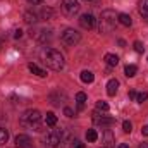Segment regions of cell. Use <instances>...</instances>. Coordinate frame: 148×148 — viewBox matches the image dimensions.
Wrapping results in <instances>:
<instances>
[{
    "mask_svg": "<svg viewBox=\"0 0 148 148\" xmlns=\"http://www.w3.org/2000/svg\"><path fill=\"white\" fill-rule=\"evenodd\" d=\"M28 69H29V71H31L33 74H36V76H40V77H45V76H47V71H43L41 67H38L36 64H33V62H31V64L28 66Z\"/></svg>",
    "mask_w": 148,
    "mask_h": 148,
    "instance_id": "14",
    "label": "cell"
},
{
    "mask_svg": "<svg viewBox=\"0 0 148 148\" xmlns=\"http://www.w3.org/2000/svg\"><path fill=\"white\" fill-rule=\"evenodd\" d=\"M29 3H33V5H38V3H43V0H28Z\"/></svg>",
    "mask_w": 148,
    "mask_h": 148,
    "instance_id": "31",
    "label": "cell"
},
{
    "mask_svg": "<svg viewBox=\"0 0 148 148\" xmlns=\"http://www.w3.org/2000/svg\"><path fill=\"white\" fill-rule=\"evenodd\" d=\"M7 140H9V131H7V129H3V127H0V147H2V145H5V143H7Z\"/></svg>",
    "mask_w": 148,
    "mask_h": 148,
    "instance_id": "20",
    "label": "cell"
},
{
    "mask_svg": "<svg viewBox=\"0 0 148 148\" xmlns=\"http://www.w3.org/2000/svg\"><path fill=\"white\" fill-rule=\"evenodd\" d=\"M117 21H119L122 26H126V28H129V26L133 24V19H131V16H129V14H124V12L117 14Z\"/></svg>",
    "mask_w": 148,
    "mask_h": 148,
    "instance_id": "11",
    "label": "cell"
},
{
    "mask_svg": "<svg viewBox=\"0 0 148 148\" xmlns=\"http://www.w3.org/2000/svg\"><path fill=\"white\" fill-rule=\"evenodd\" d=\"M124 73H126L127 77H133V76H136V73H138V67H136L134 64H127L126 69H124Z\"/></svg>",
    "mask_w": 148,
    "mask_h": 148,
    "instance_id": "18",
    "label": "cell"
},
{
    "mask_svg": "<svg viewBox=\"0 0 148 148\" xmlns=\"http://www.w3.org/2000/svg\"><path fill=\"white\" fill-rule=\"evenodd\" d=\"M45 124L50 126V127H53V126L57 124V115H55L53 112H47V115H45Z\"/></svg>",
    "mask_w": 148,
    "mask_h": 148,
    "instance_id": "12",
    "label": "cell"
},
{
    "mask_svg": "<svg viewBox=\"0 0 148 148\" xmlns=\"http://www.w3.org/2000/svg\"><path fill=\"white\" fill-rule=\"evenodd\" d=\"M86 140L91 141V143L97 141V140H98V133H97L95 129H88V131H86Z\"/></svg>",
    "mask_w": 148,
    "mask_h": 148,
    "instance_id": "19",
    "label": "cell"
},
{
    "mask_svg": "<svg viewBox=\"0 0 148 148\" xmlns=\"http://www.w3.org/2000/svg\"><path fill=\"white\" fill-rule=\"evenodd\" d=\"M109 103L107 102H103V100H100V102H97V110H102V112H109Z\"/></svg>",
    "mask_w": 148,
    "mask_h": 148,
    "instance_id": "23",
    "label": "cell"
},
{
    "mask_svg": "<svg viewBox=\"0 0 148 148\" xmlns=\"http://www.w3.org/2000/svg\"><path fill=\"white\" fill-rule=\"evenodd\" d=\"M60 38H62V41H64L67 47H74V45H77V43L81 41V33H77L73 28H67V29L62 33Z\"/></svg>",
    "mask_w": 148,
    "mask_h": 148,
    "instance_id": "4",
    "label": "cell"
},
{
    "mask_svg": "<svg viewBox=\"0 0 148 148\" xmlns=\"http://www.w3.org/2000/svg\"><path fill=\"white\" fill-rule=\"evenodd\" d=\"M105 62H107V66L115 67V66L119 64V57H117L115 53H107V55H105Z\"/></svg>",
    "mask_w": 148,
    "mask_h": 148,
    "instance_id": "15",
    "label": "cell"
},
{
    "mask_svg": "<svg viewBox=\"0 0 148 148\" xmlns=\"http://www.w3.org/2000/svg\"><path fill=\"white\" fill-rule=\"evenodd\" d=\"M117 90H119V81H117V79H110V81L107 83V95H109V97H114V95L117 93Z\"/></svg>",
    "mask_w": 148,
    "mask_h": 148,
    "instance_id": "10",
    "label": "cell"
},
{
    "mask_svg": "<svg viewBox=\"0 0 148 148\" xmlns=\"http://www.w3.org/2000/svg\"><path fill=\"white\" fill-rule=\"evenodd\" d=\"M102 148H105V147H102Z\"/></svg>",
    "mask_w": 148,
    "mask_h": 148,
    "instance_id": "37",
    "label": "cell"
},
{
    "mask_svg": "<svg viewBox=\"0 0 148 148\" xmlns=\"http://www.w3.org/2000/svg\"><path fill=\"white\" fill-rule=\"evenodd\" d=\"M40 33H41V35H38V40H40V41H47V40L52 38V31H50V29H48V31H47V29H41Z\"/></svg>",
    "mask_w": 148,
    "mask_h": 148,
    "instance_id": "21",
    "label": "cell"
},
{
    "mask_svg": "<svg viewBox=\"0 0 148 148\" xmlns=\"http://www.w3.org/2000/svg\"><path fill=\"white\" fill-rule=\"evenodd\" d=\"M43 62L47 64V67H50L52 71H62L64 69V55L55 50V48H48L43 55Z\"/></svg>",
    "mask_w": 148,
    "mask_h": 148,
    "instance_id": "2",
    "label": "cell"
},
{
    "mask_svg": "<svg viewBox=\"0 0 148 148\" xmlns=\"http://www.w3.org/2000/svg\"><path fill=\"white\" fill-rule=\"evenodd\" d=\"M119 21H117V14L110 10V9H107V10H103L102 14H100V17H98V31L102 33V35H107V33H112L114 29H115V24H117Z\"/></svg>",
    "mask_w": 148,
    "mask_h": 148,
    "instance_id": "1",
    "label": "cell"
},
{
    "mask_svg": "<svg viewBox=\"0 0 148 148\" xmlns=\"http://www.w3.org/2000/svg\"><path fill=\"white\" fill-rule=\"evenodd\" d=\"M81 81L90 84V83L95 81V74L91 73V71H83V73H81Z\"/></svg>",
    "mask_w": 148,
    "mask_h": 148,
    "instance_id": "16",
    "label": "cell"
},
{
    "mask_svg": "<svg viewBox=\"0 0 148 148\" xmlns=\"http://www.w3.org/2000/svg\"><path fill=\"white\" fill-rule=\"evenodd\" d=\"M79 2L77 0H62V12L67 16V17H73L79 12Z\"/></svg>",
    "mask_w": 148,
    "mask_h": 148,
    "instance_id": "5",
    "label": "cell"
},
{
    "mask_svg": "<svg viewBox=\"0 0 148 148\" xmlns=\"http://www.w3.org/2000/svg\"><path fill=\"white\" fill-rule=\"evenodd\" d=\"M64 114H66L67 117H74V112H73V109H69V107H66V109H64Z\"/></svg>",
    "mask_w": 148,
    "mask_h": 148,
    "instance_id": "28",
    "label": "cell"
},
{
    "mask_svg": "<svg viewBox=\"0 0 148 148\" xmlns=\"http://www.w3.org/2000/svg\"><path fill=\"white\" fill-rule=\"evenodd\" d=\"M74 148H86V147H84L83 143H77V141H76V147H74Z\"/></svg>",
    "mask_w": 148,
    "mask_h": 148,
    "instance_id": "34",
    "label": "cell"
},
{
    "mask_svg": "<svg viewBox=\"0 0 148 148\" xmlns=\"http://www.w3.org/2000/svg\"><path fill=\"white\" fill-rule=\"evenodd\" d=\"M117 148H129V145H127V143H121Z\"/></svg>",
    "mask_w": 148,
    "mask_h": 148,
    "instance_id": "33",
    "label": "cell"
},
{
    "mask_svg": "<svg viewBox=\"0 0 148 148\" xmlns=\"http://www.w3.org/2000/svg\"><path fill=\"white\" fill-rule=\"evenodd\" d=\"M62 143V133L60 131H52L47 138H45V147L47 148H59Z\"/></svg>",
    "mask_w": 148,
    "mask_h": 148,
    "instance_id": "6",
    "label": "cell"
},
{
    "mask_svg": "<svg viewBox=\"0 0 148 148\" xmlns=\"http://www.w3.org/2000/svg\"><path fill=\"white\" fill-rule=\"evenodd\" d=\"M138 148H148V143H141V145H140Z\"/></svg>",
    "mask_w": 148,
    "mask_h": 148,
    "instance_id": "35",
    "label": "cell"
},
{
    "mask_svg": "<svg viewBox=\"0 0 148 148\" xmlns=\"http://www.w3.org/2000/svg\"><path fill=\"white\" fill-rule=\"evenodd\" d=\"M141 133H143V136H148V124H147V126H143Z\"/></svg>",
    "mask_w": 148,
    "mask_h": 148,
    "instance_id": "30",
    "label": "cell"
},
{
    "mask_svg": "<svg viewBox=\"0 0 148 148\" xmlns=\"http://www.w3.org/2000/svg\"><path fill=\"white\" fill-rule=\"evenodd\" d=\"M138 9H140V14H141V16L148 21V0H140Z\"/></svg>",
    "mask_w": 148,
    "mask_h": 148,
    "instance_id": "13",
    "label": "cell"
},
{
    "mask_svg": "<svg viewBox=\"0 0 148 148\" xmlns=\"http://www.w3.org/2000/svg\"><path fill=\"white\" fill-rule=\"evenodd\" d=\"M14 141H16V147L17 148H31L33 147V141H31V138L28 134H17Z\"/></svg>",
    "mask_w": 148,
    "mask_h": 148,
    "instance_id": "8",
    "label": "cell"
},
{
    "mask_svg": "<svg viewBox=\"0 0 148 148\" xmlns=\"http://www.w3.org/2000/svg\"><path fill=\"white\" fill-rule=\"evenodd\" d=\"M133 47H134V50H136L138 53H143V52H145V45H143L141 41H134Z\"/></svg>",
    "mask_w": 148,
    "mask_h": 148,
    "instance_id": "24",
    "label": "cell"
},
{
    "mask_svg": "<svg viewBox=\"0 0 148 148\" xmlns=\"http://www.w3.org/2000/svg\"><path fill=\"white\" fill-rule=\"evenodd\" d=\"M122 129H124L126 133H131V131H133V124H131L129 121H124V122H122Z\"/></svg>",
    "mask_w": 148,
    "mask_h": 148,
    "instance_id": "26",
    "label": "cell"
},
{
    "mask_svg": "<svg viewBox=\"0 0 148 148\" xmlns=\"http://www.w3.org/2000/svg\"><path fill=\"white\" fill-rule=\"evenodd\" d=\"M147 98H148V93H147V91H141V93H138V97H136L138 103H143V102H147Z\"/></svg>",
    "mask_w": 148,
    "mask_h": 148,
    "instance_id": "25",
    "label": "cell"
},
{
    "mask_svg": "<svg viewBox=\"0 0 148 148\" xmlns=\"http://www.w3.org/2000/svg\"><path fill=\"white\" fill-rule=\"evenodd\" d=\"M36 19H38L36 14H31V12H26V14H24V21H26L28 24H33V23H36Z\"/></svg>",
    "mask_w": 148,
    "mask_h": 148,
    "instance_id": "22",
    "label": "cell"
},
{
    "mask_svg": "<svg viewBox=\"0 0 148 148\" xmlns=\"http://www.w3.org/2000/svg\"><path fill=\"white\" fill-rule=\"evenodd\" d=\"M14 36H16V38H21V36H23V31H21V29H16V35H14Z\"/></svg>",
    "mask_w": 148,
    "mask_h": 148,
    "instance_id": "32",
    "label": "cell"
},
{
    "mask_svg": "<svg viewBox=\"0 0 148 148\" xmlns=\"http://www.w3.org/2000/svg\"><path fill=\"white\" fill-rule=\"evenodd\" d=\"M86 2H90V0H86Z\"/></svg>",
    "mask_w": 148,
    "mask_h": 148,
    "instance_id": "36",
    "label": "cell"
},
{
    "mask_svg": "<svg viewBox=\"0 0 148 148\" xmlns=\"http://www.w3.org/2000/svg\"><path fill=\"white\" fill-rule=\"evenodd\" d=\"M40 121H41V114L35 109H29L21 115V126L35 129V131H40Z\"/></svg>",
    "mask_w": 148,
    "mask_h": 148,
    "instance_id": "3",
    "label": "cell"
},
{
    "mask_svg": "<svg viewBox=\"0 0 148 148\" xmlns=\"http://www.w3.org/2000/svg\"><path fill=\"white\" fill-rule=\"evenodd\" d=\"M105 136H107V145L112 147V145H114V140H112V134H110V131H109V129H107V134H105Z\"/></svg>",
    "mask_w": 148,
    "mask_h": 148,
    "instance_id": "27",
    "label": "cell"
},
{
    "mask_svg": "<svg viewBox=\"0 0 148 148\" xmlns=\"http://www.w3.org/2000/svg\"><path fill=\"white\" fill-rule=\"evenodd\" d=\"M93 121H95V124H98V126H112V124L115 122V119H112V117H103V115H100L98 112H93Z\"/></svg>",
    "mask_w": 148,
    "mask_h": 148,
    "instance_id": "9",
    "label": "cell"
},
{
    "mask_svg": "<svg viewBox=\"0 0 148 148\" xmlns=\"http://www.w3.org/2000/svg\"><path fill=\"white\" fill-rule=\"evenodd\" d=\"M136 97H138V93H136L134 90H131V91H129V98H133V100H134Z\"/></svg>",
    "mask_w": 148,
    "mask_h": 148,
    "instance_id": "29",
    "label": "cell"
},
{
    "mask_svg": "<svg viewBox=\"0 0 148 148\" xmlns=\"http://www.w3.org/2000/svg\"><path fill=\"white\" fill-rule=\"evenodd\" d=\"M95 23H97V19H95L93 14H83V16L79 17V24H81V28H84V29H91V28L95 26Z\"/></svg>",
    "mask_w": 148,
    "mask_h": 148,
    "instance_id": "7",
    "label": "cell"
},
{
    "mask_svg": "<svg viewBox=\"0 0 148 148\" xmlns=\"http://www.w3.org/2000/svg\"><path fill=\"white\" fill-rule=\"evenodd\" d=\"M76 102H77V109L83 110V109H84V102H86V93L79 91V93L76 95Z\"/></svg>",
    "mask_w": 148,
    "mask_h": 148,
    "instance_id": "17",
    "label": "cell"
}]
</instances>
